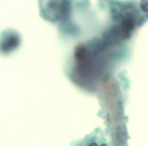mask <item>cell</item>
<instances>
[{
    "mask_svg": "<svg viewBox=\"0 0 148 146\" xmlns=\"http://www.w3.org/2000/svg\"><path fill=\"white\" fill-rule=\"evenodd\" d=\"M140 7L145 12H148V0H142L140 2Z\"/></svg>",
    "mask_w": 148,
    "mask_h": 146,
    "instance_id": "cell-1",
    "label": "cell"
}]
</instances>
